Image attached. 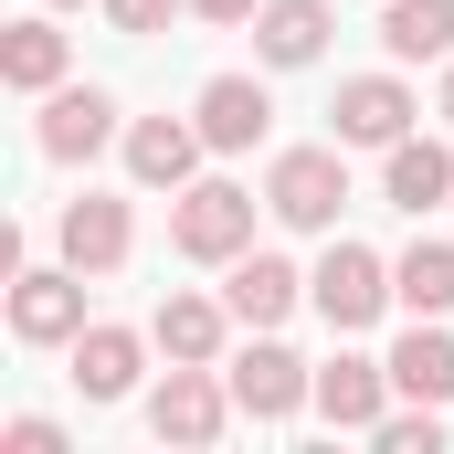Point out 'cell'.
Returning a JSON list of instances; mask_svg holds the SVG:
<instances>
[{
  "mask_svg": "<svg viewBox=\"0 0 454 454\" xmlns=\"http://www.w3.org/2000/svg\"><path fill=\"white\" fill-rule=\"evenodd\" d=\"M0 454H64V423H43V412H21V423L0 434Z\"/></svg>",
  "mask_w": 454,
  "mask_h": 454,
  "instance_id": "24",
  "label": "cell"
},
{
  "mask_svg": "<svg viewBox=\"0 0 454 454\" xmlns=\"http://www.w3.org/2000/svg\"><path fill=\"white\" fill-rule=\"evenodd\" d=\"M223 380H232V402H243V423H286L296 402H317V370L296 348H275V328H254V348H232Z\"/></svg>",
  "mask_w": 454,
  "mask_h": 454,
  "instance_id": "5",
  "label": "cell"
},
{
  "mask_svg": "<svg viewBox=\"0 0 454 454\" xmlns=\"http://www.w3.org/2000/svg\"><path fill=\"white\" fill-rule=\"evenodd\" d=\"M391 296H402L412 317H444L454 307V243H412V254L391 264Z\"/></svg>",
  "mask_w": 454,
  "mask_h": 454,
  "instance_id": "21",
  "label": "cell"
},
{
  "mask_svg": "<svg viewBox=\"0 0 454 454\" xmlns=\"http://www.w3.org/2000/svg\"><path fill=\"white\" fill-rule=\"evenodd\" d=\"M74 391L85 402H127L137 391V328H74Z\"/></svg>",
  "mask_w": 454,
  "mask_h": 454,
  "instance_id": "18",
  "label": "cell"
},
{
  "mask_svg": "<svg viewBox=\"0 0 454 454\" xmlns=\"http://www.w3.org/2000/svg\"><path fill=\"white\" fill-rule=\"evenodd\" d=\"M201 137H212V148H254V137H264V127H275V96H264V85H254V74H212V85H201Z\"/></svg>",
  "mask_w": 454,
  "mask_h": 454,
  "instance_id": "14",
  "label": "cell"
},
{
  "mask_svg": "<svg viewBox=\"0 0 454 454\" xmlns=\"http://www.w3.org/2000/svg\"><path fill=\"white\" fill-rule=\"evenodd\" d=\"M307 307H317L339 339H359V328L391 307V264H380L370 243H328V254H317V275H307Z\"/></svg>",
  "mask_w": 454,
  "mask_h": 454,
  "instance_id": "4",
  "label": "cell"
},
{
  "mask_svg": "<svg viewBox=\"0 0 454 454\" xmlns=\"http://www.w3.org/2000/svg\"><path fill=\"white\" fill-rule=\"evenodd\" d=\"M191 11H201V21H223V32H232V21H254L264 0H191Z\"/></svg>",
  "mask_w": 454,
  "mask_h": 454,
  "instance_id": "25",
  "label": "cell"
},
{
  "mask_svg": "<svg viewBox=\"0 0 454 454\" xmlns=\"http://www.w3.org/2000/svg\"><path fill=\"white\" fill-rule=\"evenodd\" d=\"M254 53H264L275 74L317 64V53H328V0H264V11H254Z\"/></svg>",
  "mask_w": 454,
  "mask_h": 454,
  "instance_id": "15",
  "label": "cell"
},
{
  "mask_svg": "<svg viewBox=\"0 0 454 454\" xmlns=\"http://www.w3.org/2000/svg\"><path fill=\"white\" fill-rule=\"evenodd\" d=\"M444 127H454V64H444Z\"/></svg>",
  "mask_w": 454,
  "mask_h": 454,
  "instance_id": "26",
  "label": "cell"
},
{
  "mask_svg": "<svg viewBox=\"0 0 454 454\" xmlns=\"http://www.w3.org/2000/svg\"><path fill=\"white\" fill-rule=\"evenodd\" d=\"M169 11H191V0H106V21L127 32V43H148V32H159Z\"/></svg>",
  "mask_w": 454,
  "mask_h": 454,
  "instance_id": "23",
  "label": "cell"
},
{
  "mask_svg": "<svg viewBox=\"0 0 454 454\" xmlns=\"http://www.w3.org/2000/svg\"><path fill=\"white\" fill-rule=\"evenodd\" d=\"M201 116H137L127 127V180L137 191H191V169H201Z\"/></svg>",
  "mask_w": 454,
  "mask_h": 454,
  "instance_id": "7",
  "label": "cell"
},
{
  "mask_svg": "<svg viewBox=\"0 0 454 454\" xmlns=\"http://www.w3.org/2000/svg\"><path fill=\"white\" fill-rule=\"evenodd\" d=\"M85 328V275L64 264V275H11V339L21 348H74Z\"/></svg>",
  "mask_w": 454,
  "mask_h": 454,
  "instance_id": "6",
  "label": "cell"
},
{
  "mask_svg": "<svg viewBox=\"0 0 454 454\" xmlns=\"http://www.w3.org/2000/svg\"><path fill=\"white\" fill-rule=\"evenodd\" d=\"M169 243H180L191 264L254 254V191H243V180H191V191H169Z\"/></svg>",
  "mask_w": 454,
  "mask_h": 454,
  "instance_id": "1",
  "label": "cell"
},
{
  "mask_svg": "<svg viewBox=\"0 0 454 454\" xmlns=\"http://www.w3.org/2000/svg\"><path fill=\"white\" fill-rule=\"evenodd\" d=\"M380 201L412 212V223L444 212V201H454V148H444V137H391V148H380Z\"/></svg>",
  "mask_w": 454,
  "mask_h": 454,
  "instance_id": "9",
  "label": "cell"
},
{
  "mask_svg": "<svg viewBox=\"0 0 454 454\" xmlns=\"http://www.w3.org/2000/svg\"><path fill=\"white\" fill-rule=\"evenodd\" d=\"M380 43H391V64H454V0H391Z\"/></svg>",
  "mask_w": 454,
  "mask_h": 454,
  "instance_id": "19",
  "label": "cell"
},
{
  "mask_svg": "<svg viewBox=\"0 0 454 454\" xmlns=\"http://www.w3.org/2000/svg\"><path fill=\"white\" fill-rule=\"evenodd\" d=\"M43 11H74V0H43Z\"/></svg>",
  "mask_w": 454,
  "mask_h": 454,
  "instance_id": "27",
  "label": "cell"
},
{
  "mask_svg": "<svg viewBox=\"0 0 454 454\" xmlns=\"http://www.w3.org/2000/svg\"><path fill=\"white\" fill-rule=\"evenodd\" d=\"M32 137H43V159H64V169H74V159H96V148L116 137V96H106V85H53Z\"/></svg>",
  "mask_w": 454,
  "mask_h": 454,
  "instance_id": "10",
  "label": "cell"
},
{
  "mask_svg": "<svg viewBox=\"0 0 454 454\" xmlns=\"http://www.w3.org/2000/svg\"><path fill=\"white\" fill-rule=\"evenodd\" d=\"M317 412H328L339 434H380V412H391V359H328V370H317Z\"/></svg>",
  "mask_w": 454,
  "mask_h": 454,
  "instance_id": "13",
  "label": "cell"
},
{
  "mask_svg": "<svg viewBox=\"0 0 454 454\" xmlns=\"http://www.w3.org/2000/svg\"><path fill=\"white\" fill-rule=\"evenodd\" d=\"M339 148H391V137H412V85H402V74H348L339 85Z\"/></svg>",
  "mask_w": 454,
  "mask_h": 454,
  "instance_id": "8",
  "label": "cell"
},
{
  "mask_svg": "<svg viewBox=\"0 0 454 454\" xmlns=\"http://www.w3.org/2000/svg\"><path fill=\"white\" fill-rule=\"evenodd\" d=\"M296 296H307V275H296L286 254H232L223 264V307L243 317V328H286Z\"/></svg>",
  "mask_w": 454,
  "mask_h": 454,
  "instance_id": "11",
  "label": "cell"
},
{
  "mask_svg": "<svg viewBox=\"0 0 454 454\" xmlns=\"http://www.w3.org/2000/svg\"><path fill=\"white\" fill-rule=\"evenodd\" d=\"M391 391H402V402H434V412L454 402V339H444V317H412V339L391 348Z\"/></svg>",
  "mask_w": 454,
  "mask_h": 454,
  "instance_id": "16",
  "label": "cell"
},
{
  "mask_svg": "<svg viewBox=\"0 0 454 454\" xmlns=\"http://www.w3.org/2000/svg\"><path fill=\"white\" fill-rule=\"evenodd\" d=\"M0 74H11L21 96H53V85H64V32H53V21H11V43H0Z\"/></svg>",
  "mask_w": 454,
  "mask_h": 454,
  "instance_id": "20",
  "label": "cell"
},
{
  "mask_svg": "<svg viewBox=\"0 0 454 454\" xmlns=\"http://www.w3.org/2000/svg\"><path fill=\"white\" fill-rule=\"evenodd\" d=\"M264 212H275L286 232H339V212H348V159H339V148H286L275 180H264Z\"/></svg>",
  "mask_w": 454,
  "mask_h": 454,
  "instance_id": "3",
  "label": "cell"
},
{
  "mask_svg": "<svg viewBox=\"0 0 454 454\" xmlns=\"http://www.w3.org/2000/svg\"><path fill=\"white\" fill-rule=\"evenodd\" d=\"M380 454H444V423H434V402H412V412H380Z\"/></svg>",
  "mask_w": 454,
  "mask_h": 454,
  "instance_id": "22",
  "label": "cell"
},
{
  "mask_svg": "<svg viewBox=\"0 0 454 454\" xmlns=\"http://www.w3.org/2000/svg\"><path fill=\"white\" fill-rule=\"evenodd\" d=\"M232 412H243V402H232V380H212V359H169V380L148 391V434H159V444H180V454L223 444Z\"/></svg>",
  "mask_w": 454,
  "mask_h": 454,
  "instance_id": "2",
  "label": "cell"
},
{
  "mask_svg": "<svg viewBox=\"0 0 454 454\" xmlns=\"http://www.w3.org/2000/svg\"><path fill=\"white\" fill-rule=\"evenodd\" d=\"M127 243H137L127 201H106V191L64 201V264H74V275H116V264H127Z\"/></svg>",
  "mask_w": 454,
  "mask_h": 454,
  "instance_id": "12",
  "label": "cell"
},
{
  "mask_svg": "<svg viewBox=\"0 0 454 454\" xmlns=\"http://www.w3.org/2000/svg\"><path fill=\"white\" fill-rule=\"evenodd\" d=\"M232 328H243V317L212 307V296H169V307L148 317V339L169 348V359H212V370H223V339H232Z\"/></svg>",
  "mask_w": 454,
  "mask_h": 454,
  "instance_id": "17",
  "label": "cell"
}]
</instances>
